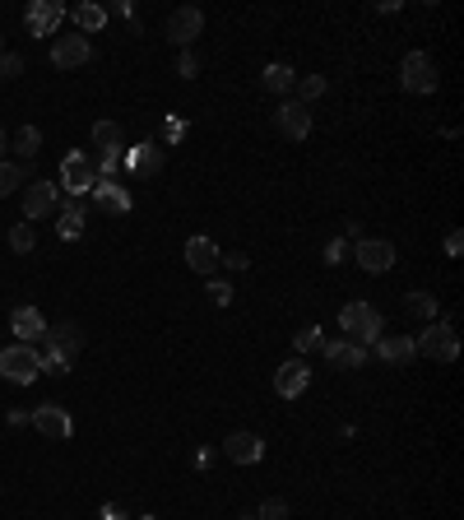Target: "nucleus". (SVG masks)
Segmentation results:
<instances>
[{"label":"nucleus","instance_id":"nucleus-1","mask_svg":"<svg viewBox=\"0 0 464 520\" xmlns=\"http://www.w3.org/2000/svg\"><path fill=\"white\" fill-rule=\"evenodd\" d=\"M84 348V330L80 321H61V326H47L43 335V372L52 377H70V363H74V353Z\"/></svg>","mask_w":464,"mask_h":520},{"label":"nucleus","instance_id":"nucleus-2","mask_svg":"<svg viewBox=\"0 0 464 520\" xmlns=\"http://www.w3.org/2000/svg\"><path fill=\"white\" fill-rule=\"evenodd\" d=\"M339 330H343V339H353V344H362V348H372L381 335H385V316L372 307V302H348L343 311H339Z\"/></svg>","mask_w":464,"mask_h":520},{"label":"nucleus","instance_id":"nucleus-3","mask_svg":"<svg viewBox=\"0 0 464 520\" xmlns=\"http://www.w3.org/2000/svg\"><path fill=\"white\" fill-rule=\"evenodd\" d=\"M437 84H441V70H437V56L432 52H409L400 61V89L404 93L428 98V93H437Z\"/></svg>","mask_w":464,"mask_h":520},{"label":"nucleus","instance_id":"nucleus-4","mask_svg":"<svg viewBox=\"0 0 464 520\" xmlns=\"http://www.w3.org/2000/svg\"><path fill=\"white\" fill-rule=\"evenodd\" d=\"M413 348H418V358H432V363H455V358H459L455 321H450V316H437V321L413 339Z\"/></svg>","mask_w":464,"mask_h":520},{"label":"nucleus","instance_id":"nucleus-5","mask_svg":"<svg viewBox=\"0 0 464 520\" xmlns=\"http://www.w3.org/2000/svg\"><path fill=\"white\" fill-rule=\"evenodd\" d=\"M0 377L14 381V386H33L37 377H43V353H37L33 344H10V348H0Z\"/></svg>","mask_w":464,"mask_h":520},{"label":"nucleus","instance_id":"nucleus-6","mask_svg":"<svg viewBox=\"0 0 464 520\" xmlns=\"http://www.w3.org/2000/svg\"><path fill=\"white\" fill-rule=\"evenodd\" d=\"M61 186H65V195H70V200L93 195L98 172H93V158H89L84 149H70V153L61 158Z\"/></svg>","mask_w":464,"mask_h":520},{"label":"nucleus","instance_id":"nucleus-7","mask_svg":"<svg viewBox=\"0 0 464 520\" xmlns=\"http://www.w3.org/2000/svg\"><path fill=\"white\" fill-rule=\"evenodd\" d=\"M56 205H61V186H56V182H47V177H33V182H28V191H24V223L47 219Z\"/></svg>","mask_w":464,"mask_h":520},{"label":"nucleus","instance_id":"nucleus-8","mask_svg":"<svg viewBox=\"0 0 464 520\" xmlns=\"http://www.w3.org/2000/svg\"><path fill=\"white\" fill-rule=\"evenodd\" d=\"M205 33V10L200 5H181L172 19H168V43L177 47V52H190V43Z\"/></svg>","mask_w":464,"mask_h":520},{"label":"nucleus","instance_id":"nucleus-9","mask_svg":"<svg viewBox=\"0 0 464 520\" xmlns=\"http://www.w3.org/2000/svg\"><path fill=\"white\" fill-rule=\"evenodd\" d=\"M93 61V43L84 33H65V37H52V65L56 70H74V65H89Z\"/></svg>","mask_w":464,"mask_h":520},{"label":"nucleus","instance_id":"nucleus-10","mask_svg":"<svg viewBox=\"0 0 464 520\" xmlns=\"http://www.w3.org/2000/svg\"><path fill=\"white\" fill-rule=\"evenodd\" d=\"M275 131L284 140H306V135H312V107L297 103V98H284L279 112H275Z\"/></svg>","mask_w":464,"mask_h":520},{"label":"nucleus","instance_id":"nucleus-11","mask_svg":"<svg viewBox=\"0 0 464 520\" xmlns=\"http://www.w3.org/2000/svg\"><path fill=\"white\" fill-rule=\"evenodd\" d=\"M353 260L367 274H385V270L395 265V247L385 242V237H358V242H353Z\"/></svg>","mask_w":464,"mask_h":520},{"label":"nucleus","instance_id":"nucleus-12","mask_svg":"<svg viewBox=\"0 0 464 520\" xmlns=\"http://www.w3.org/2000/svg\"><path fill=\"white\" fill-rule=\"evenodd\" d=\"M61 19H65V5H56V0H33L24 10V24H28L33 37H56Z\"/></svg>","mask_w":464,"mask_h":520},{"label":"nucleus","instance_id":"nucleus-13","mask_svg":"<svg viewBox=\"0 0 464 520\" xmlns=\"http://www.w3.org/2000/svg\"><path fill=\"white\" fill-rule=\"evenodd\" d=\"M33 427L43 437H52V442H70V437H74V418L61 405H37L33 409Z\"/></svg>","mask_w":464,"mask_h":520},{"label":"nucleus","instance_id":"nucleus-14","mask_svg":"<svg viewBox=\"0 0 464 520\" xmlns=\"http://www.w3.org/2000/svg\"><path fill=\"white\" fill-rule=\"evenodd\" d=\"M186 265L196 274H205V279H214V270L223 265V247L214 242V237H190L186 242Z\"/></svg>","mask_w":464,"mask_h":520},{"label":"nucleus","instance_id":"nucleus-15","mask_svg":"<svg viewBox=\"0 0 464 520\" xmlns=\"http://www.w3.org/2000/svg\"><path fill=\"white\" fill-rule=\"evenodd\" d=\"M306 386H312V368H306L302 358H288V363L275 372V395L279 399H297Z\"/></svg>","mask_w":464,"mask_h":520},{"label":"nucleus","instance_id":"nucleus-16","mask_svg":"<svg viewBox=\"0 0 464 520\" xmlns=\"http://www.w3.org/2000/svg\"><path fill=\"white\" fill-rule=\"evenodd\" d=\"M223 456H227L232 465H260L265 442H260L256 432H227V437H223Z\"/></svg>","mask_w":464,"mask_h":520},{"label":"nucleus","instance_id":"nucleus-17","mask_svg":"<svg viewBox=\"0 0 464 520\" xmlns=\"http://www.w3.org/2000/svg\"><path fill=\"white\" fill-rule=\"evenodd\" d=\"M163 163H168V158H163V149H159V144H135V149H126V153H121V168H130L135 177H159V172H163Z\"/></svg>","mask_w":464,"mask_h":520},{"label":"nucleus","instance_id":"nucleus-18","mask_svg":"<svg viewBox=\"0 0 464 520\" xmlns=\"http://www.w3.org/2000/svg\"><path fill=\"white\" fill-rule=\"evenodd\" d=\"M372 348H376V358H381V363H391V368H409L413 358H418V348H413V335H381Z\"/></svg>","mask_w":464,"mask_h":520},{"label":"nucleus","instance_id":"nucleus-19","mask_svg":"<svg viewBox=\"0 0 464 520\" xmlns=\"http://www.w3.org/2000/svg\"><path fill=\"white\" fill-rule=\"evenodd\" d=\"M10 330L19 335V344H43V335H47V316L37 311V307H14Z\"/></svg>","mask_w":464,"mask_h":520},{"label":"nucleus","instance_id":"nucleus-20","mask_svg":"<svg viewBox=\"0 0 464 520\" xmlns=\"http://www.w3.org/2000/svg\"><path fill=\"white\" fill-rule=\"evenodd\" d=\"M321 348H325L330 363L343 368V372H362V368H367V348L353 344V339H330V344H321Z\"/></svg>","mask_w":464,"mask_h":520},{"label":"nucleus","instance_id":"nucleus-21","mask_svg":"<svg viewBox=\"0 0 464 520\" xmlns=\"http://www.w3.org/2000/svg\"><path fill=\"white\" fill-rule=\"evenodd\" d=\"M84 223H89V210L80 205V200H65L61 214H56V237H61V242H80Z\"/></svg>","mask_w":464,"mask_h":520},{"label":"nucleus","instance_id":"nucleus-22","mask_svg":"<svg viewBox=\"0 0 464 520\" xmlns=\"http://www.w3.org/2000/svg\"><path fill=\"white\" fill-rule=\"evenodd\" d=\"M293 84H297V70L293 65H284V61H269L265 70H260V89L265 93H293Z\"/></svg>","mask_w":464,"mask_h":520},{"label":"nucleus","instance_id":"nucleus-23","mask_svg":"<svg viewBox=\"0 0 464 520\" xmlns=\"http://www.w3.org/2000/svg\"><path fill=\"white\" fill-rule=\"evenodd\" d=\"M93 200H98L102 210H111V214H130V191L116 186V182H98L93 186Z\"/></svg>","mask_w":464,"mask_h":520},{"label":"nucleus","instance_id":"nucleus-24","mask_svg":"<svg viewBox=\"0 0 464 520\" xmlns=\"http://www.w3.org/2000/svg\"><path fill=\"white\" fill-rule=\"evenodd\" d=\"M70 19H74V28H80L84 37H89V33H98V28H107V10L98 5V0H84V5H74V10H70Z\"/></svg>","mask_w":464,"mask_h":520},{"label":"nucleus","instance_id":"nucleus-25","mask_svg":"<svg viewBox=\"0 0 464 520\" xmlns=\"http://www.w3.org/2000/svg\"><path fill=\"white\" fill-rule=\"evenodd\" d=\"M93 144H98L102 153H126V131L116 126V122H98V126H93Z\"/></svg>","mask_w":464,"mask_h":520},{"label":"nucleus","instance_id":"nucleus-26","mask_svg":"<svg viewBox=\"0 0 464 520\" xmlns=\"http://www.w3.org/2000/svg\"><path fill=\"white\" fill-rule=\"evenodd\" d=\"M404 307H409V311L418 316V321H428V326H432V321H437V316H441V307H437V298H432V293H422V289H413V293L404 298Z\"/></svg>","mask_w":464,"mask_h":520},{"label":"nucleus","instance_id":"nucleus-27","mask_svg":"<svg viewBox=\"0 0 464 520\" xmlns=\"http://www.w3.org/2000/svg\"><path fill=\"white\" fill-rule=\"evenodd\" d=\"M297 103H306V107H312L316 98H325V89H330V79L325 74H297Z\"/></svg>","mask_w":464,"mask_h":520},{"label":"nucleus","instance_id":"nucleus-28","mask_svg":"<svg viewBox=\"0 0 464 520\" xmlns=\"http://www.w3.org/2000/svg\"><path fill=\"white\" fill-rule=\"evenodd\" d=\"M33 247H37V228H33V223H14V228H10V251L28 256Z\"/></svg>","mask_w":464,"mask_h":520},{"label":"nucleus","instance_id":"nucleus-29","mask_svg":"<svg viewBox=\"0 0 464 520\" xmlns=\"http://www.w3.org/2000/svg\"><path fill=\"white\" fill-rule=\"evenodd\" d=\"M37 149H43V131L24 126V131L14 135V153H19V158H37Z\"/></svg>","mask_w":464,"mask_h":520},{"label":"nucleus","instance_id":"nucleus-30","mask_svg":"<svg viewBox=\"0 0 464 520\" xmlns=\"http://www.w3.org/2000/svg\"><path fill=\"white\" fill-rule=\"evenodd\" d=\"M321 344H325V330H321V326H302V330L293 335V348H297V353H316Z\"/></svg>","mask_w":464,"mask_h":520},{"label":"nucleus","instance_id":"nucleus-31","mask_svg":"<svg viewBox=\"0 0 464 520\" xmlns=\"http://www.w3.org/2000/svg\"><path fill=\"white\" fill-rule=\"evenodd\" d=\"M19 186H24V168H19V163H5V158H0V200L14 195Z\"/></svg>","mask_w":464,"mask_h":520},{"label":"nucleus","instance_id":"nucleus-32","mask_svg":"<svg viewBox=\"0 0 464 520\" xmlns=\"http://www.w3.org/2000/svg\"><path fill=\"white\" fill-rule=\"evenodd\" d=\"M348 256H353V242H348V237H334V242H325V265H343Z\"/></svg>","mask_w":464,"mask_h":520},{"label":"nucleus","instance_id":"nucleus-33","mask_svg":"<svg viewBox=\"0 0 464 520\" xmlns=\"http://www.w3.org/2000/svg\"><path fill=\"white\" fill-rule=\"evenodd\" d=\"M256 520H288V502H284V497H269V502H260Z\"/></svg>","mask_w":464,"mask_h":520},{"label":"nucleus","instance_id":"nucleus-34","mask_svg":"<svg viewBox=\"0 0 464 520\" xmlns=\"http://www.w3.org/2000/svg\"><path fill=\"white\" fill-rule=\"evenodd\" d=\"M232 298H237V293H232L227 279H209V302H214V307H227Z\"/></svg>","mask_w":464,"mask_h":520},{"label":"nucleus","instance_id":"nucleus-35","mask_svg":"<svg viewBox=\"0 0 464 520\" xmlns=\"http://www.w3.org/2000/svg\"><path fill=\"white\" fill-rule=\"evenodd\" d=\"M186 122H181V116H168V122H163V144H181L186 140Z\"/></svg>","mask_w":464,"mask_h":520},{"label":"nucleus","instance_id":"nucleus-36","mask_svg":"<svg viewBox=\"0 0 464 520\" xmlns=\"http://www.w3.org/2000/svg\"><path fill=\"white\" fill-rule=\"evenodd\" d=\"M177 74L181 79H196L200 74V56L196 52H177Z\"/></svg>","mask_w":464,"mask_h":520},{"label":"nucleus","instance_id":"nucleus-37","mask_svg":"<svg viewBox=\"0 0 464 520\" xmlns=\"http://www.w3.org/2000/svg\"><path fill=\"white\" fill-rule=\"evenodd\" d=\"M19 74H24V56L5 52V56H0V79H19Z\"/></svg>","mask_w":464,"mask_h":520},{"label":"nucleus","instance_id":"nucleus-38","mask_svg":"<svg viewBox=\"0 0 464 520\" xmlns=\"http://www.w3.org/2000/svg\"><path fill=\"white\" fill-rule=\"evenodd\" d=\"M121 168V153H102L98 163H93V172H98V182H111V172Z\"/></svg>","mask_w":464,"mask_h":520},{"label":"nucleus","instance_id":"nucleus-39","mask_svg":"<svg viewBox=\"0 0 464 520\" xmlns=\"http://www.w3.org/2000/svg\"><path fill=\"white\" fill-rule=\"evenodd\" d=\"M98 520H130V511H126L121 502H102V511H98Z\"/></svg>","mask_w":464,"mask_h":520},{"label":"nucleus","instance_id":"nucleus-40","mask_svg":"<svg viewBox=\"0 0 464 520\" xmlns=\"http://www.w3.org/2000/svg\"><path fill=\"white\" fill-rule=\"evenodd\" d=\"M223 265L227 270H251V256L246 251H223Z\"/></svg>","mask_w":464,"mask_h":520},{"label":"nucleus","instance_id":"nucleus-41","mask_svg":"<svg viewBox=\"0 0 464 520\" xmlns=\"http://www.w3.org/2000/svg\"><path fill=\"white\" fill-rule=\"evenodd\" d=\"M464 251V237H459V228H450L446 232V256H459Z\"/></svg>","mask_w":464,"mask_h":520},{"label":"nucleus","instance_id":"nucleus-42","mask_svg":"<svg viewBox=\"0 0 464 520\" xmlns=\"http://www.w3.org/2000/svg\"><path fill=\"white\" fill-rule=\"evenodd\" d=\"M214 465V451H196V469H209Z\"/></svg>","mask_w":464,"mask_h":520},{"label":"nucleus","instance_id":"nucleus-43","mask_svg":"<svg viewBox=\"0 0 464 520\" xmlns=\"http://www.w3.org/2000/svg\"><path fill=\"white\" fill-rule=\"evenodd\" d=\"M5 149H10V140H5V131H0V158H5Z\"/></svg>","mask_w":464,"mask_h":520},{"label":"nucleus","instance_id":"nucleus-44","mask_svg":"<svg viewBox=\"0 0 464 520\" xmlns=\"http://www.w3.org/2000/svg\"><path fill=\"white\" fill-rule=\"evenodd\" d=\"M0 56H5V33H0Z\"/></svg>","mask_w":464,"mask_h":520},{"label":"nucleus","instance_id":"nucleus-45","mask_svg":"<svg viewBox=\"0 0 464 520\" xmlns=\"http://www.w3.org/2000/svg\"><path fill=\"white\" fill-rule=\"evenodd\" d=\"M130 520H159V515H130Z\"/></svg>","mask_w":464,"mask_h":520}]
</instances>
